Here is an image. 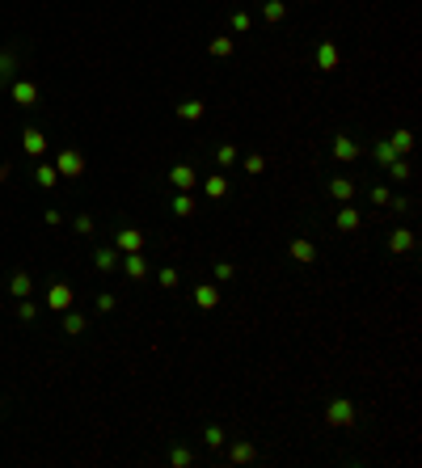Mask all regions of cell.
Here are the masks:
<instances>
[{
  "instance_id": "1",
  "label": "cell",
  "mask_w": 422,
  "mask_h": 468,
  "mask_svg": "<svg viewBox=\"0 0 422 468\" xmlns=\"http://www.w3.org/2000/svg\"><path fill=\"white\" fill-rule=\"evenodd\" d=\"M355 418H359V410H355V401H347V397H334V401L325 405V422H330L334 431L355 426Z\"/></svg>"
},
{
  "instance_id": "2",
  "label": "cell",
  "mask_w": 422,
  "mask_h": 468,
  "mask_svg": "<svg viewBox=\"0 0 422 468\" xmlns=\"http://www.w3.org/2000/svg\"><path fill=\"white\" fill-rule=\"evenodd\" d=\"M55 169H59V177H80V173H85V152H76V148H59Z\"/></svg>"
},
{
  "instance_id": "3",
  "label": "cell",
  "mask_w": 422,
  "mask_h": 468,
  "mask_svg": "<svg viewBox=\"0 0 422 468\" xmlns=\"http://www.w3.org/2000/svg\"><path fill=\"white\" fill-rule=\"evenodd\" d=\"M313 63H317L321 72H338V68H342V55H338V46L325 38V42H317V46H313Z\"/></svg>"
},
{
  "instance_id": "4",
  "label": "cell",
  "mask_w": 422,
  "mask_h": 468,
  "mask_svg": "<svg viewBox=\"0 0 422 468\" xmlns=\"http://www.w3.org/2000/svg\"><path fill=\"white\" fill-rule=\"evenodd\" d=\"M325 190H330V198H334V203H355V198H359V186H355L347 173H334Z\"/></svg>"
},
{
  "instance_id": "5",
  "label": "cell",
  "mask_w": 422,
  "mask_h": 468,
  "mask_svg": "<svg viewBox=\"0 0 422 468\" xmlns=\"http://www.w3.org/2000/svg\"><path fill=\"white\" fill-rule=\"evenodd\" d=\"M144 241H148V236H144L139 228H118L110 245H114L118 253H144Z\"/></svg>"
},
{
  "instance_id": "6",
  "label": "cell",
  "mask_w": 422,
  "mask_h": 468,
  "mask_svg": "<svg viewBox=\"0 0 422 468\" xmlns=\"http://www.w3.org/2000/svg\"><path fill=\"white\" fill-rule=\"evenodd\" d=\"M334 228H338L342 236L359 232V228H364V215H359V207H355V203H342V207H338V220H334Z\"/></svg>"
},
{
  "instance_id": "7",
  "label": "cell",
  "mask_w": 422,
  "mask_h": 468,
  "mask_svg": "<svg viewBox=\"0 0 422 468\" xmlns=\"http://www.w3.org/2000/svg\"><path fill=\"white\" fill-rule=\"evenodd\" d=\"M359 156H364V148H359L351 135H334V160H338V165H355Z\"/></svg>"
},
{
  "instance_id": "8",
  "label": "cell",
  "mask_w": 422,
  "mask_h": 468,
  "mask_svg": "<svg viewBox=\"0 0 422 468\" xmlns=\"http://www.w3.org/2000/svg\"><path fill=\"white\" fill-rule=\"evenodd\" d=\"M118 258H123V253H118L114 245H97V249H93V270H97V274H114V270H118Z\"/></svg>"
},
{
  "instance_id": "9",
  "label": "cell",
  "mask_w": 422,
  "mask_h": 468,
  "mask_svg": "<svg viewBox=\"0 0 422 468\" xmlns=\"http://www.w3.org/2000/svg\"><path fill=\"white\" fill-rule=\"evenodd\" d=\"M194 182H199V173H194V165H186V160H178V165L169 169V186H173V190H194Z\"/></svg>"
},
{
  "instance_id": "10",
  "label": "cell",
  "mask_w": 422,
  "mask_h": 468,
  "mask_svg": "<svg viewBox=\"0 0 422 468\" xmlns=\"http://www.w3.org/2000/svg\"><path fill=\"white\" fill-rule=\"evenodd\" d=\"M46 308L51 312H68L72 308V287L68 283H51L46 287Z\"/></svg>"
},
{
  "instance_id": "11",
  "label": "cell",
  "mask_w": 422,
  "mask_h": 468,
  "mask_svg": "<svg viewBox=\"0 0 422 468\" xmlns=\"http://www.w3.org/2000/svg\"><path fill=\"white\" fill-rule=\"evenodd\" d=\"M8 93H13V101H17V106H25V110H30V106H38V84H34V80H13V84H8Z\"/></svg>"
},
{
  "instance_id": "12",
  "label": "cell",
  "mask_w": 422,
  "mask_h": 468,
  "mask_svg": "<svg viewBox=\"0 0 422 468\" xmlns=\"http://www.w3.org/2000/svg\"><path fill=\"white\" fill-rule=\"evenodd\" d=\"M21 148H25V156L42 160V152H46V135H42L38 127H25V131H21Z\"/></svg>"
},
{
  "instance_id": "13",
  "label": "cell",
  "mask_w": 422,
  "mask_h": 468,
  "mask_svg": "<svg viewBox=\"0 0 422 468\" xmlns=\"http://www.w3.org/2000/svg\"><path fill=\"white\" fill-rule=\"evenodd\" d=\"M118 270H123L127 279H135V283L148 279V262H144V253H123V258H118Z\"/></svg>"
},
{
  "instance_id": "14",
  "label": "cell",
  "mask_w": 422,
  "mask_h": 468,
  "mask_svg": "<svg viewBox=\"0 0 422 468\" xmlns=\"http://www.w3.org/2000/svg\"><path fill=\"white\" fill-rule=\"evenodd\" d=\"M258 460V448L249 439H232L228 443V464H254Z\"/></svg>"
},
{
  "instance_id": "15",
  "label": "cell",
  "mask_w": 422,
  "mask_h": 468,
  "mask_svg": "<svg viewBox=\"0 0 422 468\" xmlns=\"http://www.w3.org/2000/svg\"><path fill=\"white\" fill-rule=\"evenodd\" d=\"M414 245H418V236L410 228H393L389 232V253H414Z\"/></svg>"
},
{
  "instance_id": "16",
  "label": "cell",
  "mask_w": 422,
  "mask_h": 468,
  "mask_svg": "<svg viewBox=\"0 0 422 468\" xmlns=\"http://www.w3.org/2000/svg\"><path fill=\"white\" fill-rule=\"evenodd\" d=\"M194 304H199L203 312L220 308V283H199V287H194Z\"/></svg>"
},
{
  "instance_id": "17",
  "label": "cell",
  "mask_w": 422,
  "mask_h": 468,
  "mask_svg": "<svg viewBox=\"0 0 422 468\" xmlns=\"http://www.w3.org/2000/svg\"><path fill=\"white\" fill-rule=\"evenodd\" d=\"M17 68H21L17 51H0V89H8V84L17 80Z\"/></svg>"
},
{
  "instance_id": "18",
  "label": "cell",
  "mask_w": 422,
  "mask_h": 468,
  "mask_svg": "<svg viewBox=\"0 0 422 468\" xmlns=\"http://www.w3.org/2000/svg\"><path fill=\"white\" fill-rule=\"evenodd\" d=\"M169 207H173V215H178V220H190V215H194V207H199V203H194V190H178Z\"/></svg>"
},
{
  "instance_id": "19",
  "label": "cell",
  "mask_w": 422,
  "mask_h": 468,
  "mask_svg": "<svg viewBox=\"0 0 422 468\" xmlns=\"http://www.w3.org/2000/svg\"><path fill=\"white\" fill-rule=\"evenodd\" d=\"M287 253H292L296 262H304V266H309V262H317V245H313L309 236H296V241L287 245Z\"/></svg>"
},
{
  "instance_id": "20",
  "label": "cell",
  "mask_w": 422,
  "mask_h": 468,
  "mask_svg": "<svg viewBox=\"0 0 422 468\" xmlns=\"http://www.w3.org/2000/svg\"><path fill=\"white\" fill-rule=\"evenodd\" d=\"M207 114V101H199V97H190V101H178V118L182 122H199Z\"/></svg>"
},
{
  "instance_id": "21",
  "label": "cell",
  "mask_w": 422,
  "mask_h": 468,
  "mask_svg": "<svg viewBox=\"0 0 422 468\" xmlns=\"http://www.w3.org/2000/svg\"><path fill=\"white\" fill-rule=\"evenodd\" d=\"M389 139V148L397 152V156H410V148H414V131H406V127H397L393 135H385Z\"/></svg>"
},
{
  "instance_id": "22",
  "label": "cell",
  "mask_w": 422,
  "mask_h": 468,
  "mask_svg": "<svg viewBox=\"0 0 422 468\" xmlns=\"http://www.w3.org/2000/svg\"><path fill=\"white\" fill-rule=\"evenodd\" d=\"M34 182H38L42 190H51V186H59V169H55L51 160H38V165H34Z\"/></svg>"
},
{
  "instance_id": "23",
  "label": "cell",
  "mask_w": 422,
  "mask_h": 468,
  "mask_svg": "<svg viewBox=\"0 0 422 468\" xmlns=\"http://www.w3.org/2000/svg\"><path fill=\"white\" fill-rule=\"evenodd\" d=\"M8 291H13V300H25V296L34 291V279H30V270H13V279H8Z\"/></svg>"
},
{
  "instance_id": "24",
  "label": "cell",
  "mask_w": 422,
  "mask_h": 468,
  "mask_svg": "<svg viewBox=\"0 0 422 468\" xmlns=\"http://www.w3.org/2000/svg\"><path fill=\"white\" fill-rule=\"evenodd\" d=\"M85 329H89V317H85V312H72V308H68V312H63V334H68V338H80Z\"/></svg>"
},
{
  "instance_id": "25",
  "label": "cell",
  "mask_w": 422,
  "mask_h": 468,
  "mask_svg": "<svg viewBox=\"0 0 422 468\" xmlns=\"http://www.w3.org/2000/svg\"><path fill=\"white\" fill-rule=\"evenodd\" d=\"M287 17V0H262V21L266 25H279Z\"/></svg>"
},
{
  "instance_id": "26",
  "label": "cell",
  "mask_w": 422,
  "mask_h": 468,
  "mask_svg": "<svg viewBox=\"0 0 422 468\" xmlns=\"http://www.w3.org/2000/svg\"><path fill=\"white\" fill-rule=\"evenodd\" d=\"M372 160H376L380 169H389V165L397 160V152L389 148V139H376V144H372Z\"/></svg>"
},
{
  "instance_id": "27",
  "label": "cell",
  "mask_w": 422,
  "mask_h": 468,
  "mask_svg": "<svg viewBox=\"0 0 422 468\" xmlns=\"http://www.w3.org/2000/svg\"><path fill=\"white\" fill-rule=\"evenodd\" d=\"M203 194H207V198H224V194H228V177H224V173H211V177L203 182Z\"/></svg>"
},
{
  "instance_id": "28",
  "label": "cell",
  "mask_w": 422,
  "mask_h": 468,
  "mask_svg": "<svg viewBox=\"0 0 422 468\" xmlns=\"http://www.w3.org/2000/svg\"><path fill=\"white\" fill-rule=\"evenodd\" d=\"M203 443H207V448H211V452H220V448H224V443H228V431H224V426H220V422H211V426H207V431H203Z\"/></svg>"
},
{
  "instance_id": "29",
  "label": "cell",
  "mask_w": 422,
  "mask_h": 468,
  "mask_svg": "<svg viewBox=\"0 0 422 468\" xmlns=\"http://www.w3.org/2000/svg\"><path fill=\"white\" fill-rule=\"evenodd\" d=\"M169 464L173 468H190L194 464V452H190L186 443H173V448H169Z\"/></svg>"
},
{
  "instance_id": "30",
  "label": "cell",
  "mask_w": 422,
  "mask_h": 468,
  "mask_svg": "<svg viewBox=\"0 0 422 468\" xmlns=\"http://www.w3.org/2000/svg\"><path fill=\"white\" fill-rule=\"evenodd\" d=\"M237 160H241V152H237V144H220V148H216V165H220V169H232Z\"/></svg>"
},
{
  "instance_id": "31",
  "label": "cell",
  "mask_w": 422,
  "mask_h": 468,
  "mask_svg": "<svg viewBox=\"0 0 422 468\" xmlns=\"http://www.w3.org/2000/svg\"><path fill=\"white\" fill-rule=\"evenodd\" d=\"M241 169H245L249 177H262V173H266V156H262V152H249V156L241 160Z\"/></svg>"
},
{
  "instance_id": "32",
  "label": "cell",
  "mask_w": 422,
  "mask_h": 468,
  "mask_svg": "<svg viewBox=\"0 0 422 468\" xmlns=\"http://www.w3.org/2000/svg\"><path fill=\"white\" fill-rule=\"evenodd\" d=\"M385 173H389L393 182H410V177H414V169H410V160H406V156H397V160H393Z\"/></svg>"
},
{
  "instance_id": "33",
  "label": "cell",
  "mask_w": 422,
  "mask_h": 468,
  "mask_svg": "<svg viewBox=\"0 0 422 468\" xmlns=\"http://www.w3.org/2000/svg\"><path fill=\"white\" fill-rule=\"evenodd\" d=\"M207 51H211L216 59H224V55H232V51H237V42H232L228 34H220V38H211V46H207Z\"/></svg>"
},
{
  "instance_id": "34",
  "label": "cell",
  "mask_w": 422,
  "mask_h": 468,
  "mask_svg": "<svg viewBox=\"0 0 422 468\" xmlns=\"http://www.w3.org/2000/svg\"><path fill=\"white\" fill-rule=\"evenodd\" d=\"M211 279L224 287V283H232V279H237V266H232V262H216V266H211Z\"/></svg>"
},
{
  "instance_id": "35",
  "label": "cell",
  "mask_w": 422,
  "mask_h": 468,
  "mask_svg": "<svg viewBox=\"0 0 422 468\" xmlns=\"http://www.w3.org/2000/svg\"><path fill=\"white\" fill-rule=\"evenodd\" d=\"M156 279H161V287H165V291H173V287L182 283V270H178V266H161V270H156Z\"/></svg>"
},
{
  "instance_id": "36",
  "label": "cell",
  "mask_w": 422,
  "mask_h": 468,
  "mask_svg": "<svg viewBox=\"0 0 422 468\" xmlns=\"http://www.w3.org/2000/svg\"><path fill=\"white\" fill-rule=\"evenodd\" d=\"M13 312H17L25 325H30V321H38V304H30V296H25V300H17V308H13Z\"/></svg>"
},
{
  "instance_id": "37",
  "label": "cell",
  "mask_w": 422,
  "mask_h": 468,
  "mask_svg": "<svg viewBox=\"0 0 422 468\" xmlns=\"http://www.w3.org/2000/svg\"><path fill=\"white\" fill-rule=\"evenodd\" d=\"M368 198H372L376 207H389V203H393V190H389V186H372V190H368Z\"/></svg>"
},
{
  "instance_id": "38",
  "label": "cell",
  "mask_w": 422,
  "mask_h": 468,
  "mask_svg": "<svg viewBox=\"0 0 422 468\" xmlns=\"http://www.w3.org/2000/svg\"><path fill=\"white\" fill-rule=\"evenodd\" d=\"M72 228H76L80 236H93V228H97V224H93V215H76V220H72Z\"/></svg>"
},
{
  "instance_id": "39",
  "label": "cell",
  "mask_w": 422,
  "mask_h": 468,
  "mask_svg": "<svg viewBox=\"0 0 422 468\" xmlns=\"http://www.w3.org/2000/svg\"><path fill=\"white\" fill-rule=\"evenodd\" d=\"M93 308H97V312H114V308H118V300H114L110 291H101V296L93 300Z\"/></svg>"
},
{
  "instance_id": "40",
  "label": "cell",
  "mask_w": 422,
  "mask_h": 468,
  "mask_svg": "<svg viewBox=\"0 0 422 468\" xmlns=\"http://www.w3.org/2000/svg\"><path fill=\"white\" fill-rule=\"evenodd\" d=\"M249 25H254V17H249V13H241V8H237V13H232V30H237V34H245V30H249Z\"/></svg>"
}]
</instances>
